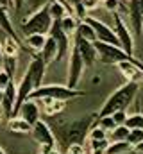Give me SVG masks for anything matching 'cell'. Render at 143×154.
I'll list each match as a JSON object with an SVG mask.
<instances>
[{
  "instance_id": "obj_1",
  "label": "cell",
  "mask_w": 143,
  "mask_h": 154,
  "mask_svg": "<svg viewBox=\"0 0 143 154\" xmlns=\"http://www.w3.org/2000/svg\"><path fill=\"white\" fill-rule=\"evenodd\" d=\"M99 115H84L72 120H59L54 122L50 127H54V136L59 142L63 149H68L72 143H82L84 138H88V131L95 124Z\"/></svg>"
},
{
  "instance_id": "obj_2",
  "label": "cell",
  "mask_w": 143,
  "mask_h": 154,
  "mask_svg": "<svg viewBox=\"0 0 143 154\" xmlns=\"http://www.w3.org/2000/svg\"><path fill=\"white\" fill-rule=\"evenodd\" d=\"M140 91V82H134V81H127L125 84H122L118 90H114L109 97L106 99L104 106L100 108V111L97 113L99 116H106V115H113L114 111H120V109H125L134 99H136V93Z\"/></svg>"
},
{
  "instance_id": "obj_3",
  "label": "cell",
  "mask_w": 143,
  "mask_h": 154,
  "mask_svg": "<svg viewBox=\"0 0 143 154\" xmlns=\"http://www.w3.org/2000/svg\"><path fill=\"white\" fill-rule=\"evenodd\" d=\"M52 22H54V18L50 14L48 4H47L41 9H38L36 13H32L31 16H27V20L22 22L20 31L23 32V36H29V34H48L50 27H52Z\"/></svg>"
},
{
  "instance_id": "obj_4",
  "label": "cell",
  "mask_w": 143,
  "mask_h": 154,
  "mask_svg": "<svg viewBox=\"0 0 143 154\" xmlns=\"http://www.w3.org/2000/svg\"><path fill=\"white\" fill-rule=\"evenodd\" d=\"M93 43H95V48H97V54H99V61L104 63V65H118L122 61H132V63L143 66V63H140L134 56L127 54L120 45L106 43V41H100V39H95Z\"/></svg>"
},
{
  "instance_id": "obj_5",
  "label": "cell",
  "mask_w": 143,
  "mask_h": 154,
  "mask_svg": "<svg viewBox=\"0 0 143 154\" xmlns=\"http://www.w3.org/2000/svg\"><path fill=\"white\" fill-rule=\"evenodd\" d=\"M86 91L77 90V88H70V86H63V84H41L38 86L34 91L31 93L29 99H61V100H70V99H77V97H84Z\"/></svg>"
},
{
  "instance_id": "obj_6",
  "label": "cell",
  "mask_w": 143,
  "mask_h": 154,
  "mask_svg": "<svg viewBox=\"0 0 143 154\" xmlns=\"http://www.w3.org/2000/svg\"><path fill=\"white\" fill-rule=\"evenodd\" d=\"M31 134H32V138H34L36 142L39 143L41 152L47 154V152H50L52 149H56V147H57V140H56V136H54L52 127H50L47 122H43L41 118H39L34 125H32Z\"/></svg>"
},
{
  "instance_id": "obj_7",
  "label": "cell",
  "mask_w": 143,
  "mask_h": 154,
  "mask_svg": "<svg viewBox=\"0 0 143 154\" xmlns=\"http://www.w3.org/2000/svg\"><path fill=\"white\" fill-rule=\"evenodd\" d=\"M68 56H70V59H68V79H66V86L77 88V84H79V81L82 77V72H84V66L86 65H84V59H82L81 52L73 45V41H72Z\"/></svg>"
},
{
  "instance_id": "obj_8",
  "label": "cell",
  "mask_w": 143,
  "mask_h": 154,
  "mask_svg": "<svg viewBox=\"0 0 143 154\" xmlns=\"http://www.w3.org/2000/svg\"><path fill=\"white\" fill-rule=\"evenodd\" d=\"M113 20H114V32H116V36H118L120 47H122L127 54L134 56V38H132L129 27L125 25V22H123V18L120 16L118 11L113 13Z\"/></svg>"
},
{
  "instance_id": "obj_9",
  "label": "cell",
  "mask_w": 143,
  "mask_h": 154,
  "mask_svg": "<svg viewBox=\"0 0 143 154\" xmlns=\"http://www.w3.org/2000/svg\"><path fill=\"white\" fill-rule=\"evenodd\" d=\"M48 34L57 41V59H56V61H61L65 56H68L70 47H72L70 36H68V34L63 31V27H61V20H54V22H52V27H50V32H48Z\"/></svg>"
},
{
  "instance_id": "obj_10",
  "label": "cell",
  "mask_w": 143,
  "mask_h": 154,
  "mask_svg": "<svg viewBox=\"0 0 143 154\" xmlns=\"http://www.w3.org/2000/svg\"><path fill=\"white\" fill-rule=\"evenodd\" d=\"M73 45H75L77 50L81 52V56H82L86 66H93V65L99 61V54H97V48H95V43H93V41H90V39L75 34V36H73Z\"/></svg>"
},
{
  "instance_id": "obj_11",
  "label": "cell",
  "mask_w": 143,
  "mask_h": 154,
  "mask_svg": "<svg viewBox=\"0 0 143 154\" xmlns=\"http://www.w3.org/2000/svg\"><path fill=\"white\" fill-rule=\"evenodd\" d=\"M84 22H88V23L93 27V31H95V34H97V39L106 41V43H113V45H120L114 29L107 27L104 22H100V20H97V18H93V16H86Z\"/></svg>"
},
{
  "instance_id": "obj_12",
  "label": "cell",
  "mask_w": 143,
  "mask_h": 154,
  "mask_svg": "<svg viewBox=\"0 0 143 154\" xmlns=\"http://www.w3.org/2000/svg\"><path fill=\"white\" fill-rule=\"evenodd\" d=\"M127 14H129V22L132 25V31H134V36L136 38H141L143 31V14L140 11V0H129L127 2Z\"/></svg>"
},
{
  "instance_id": "obj_13",
  "label": "cell",
  "mask_w": 143,
  "mask_h": 154,
  "mask_svg": "<svg viewBox=\"0 0 143 154\" xmlns=\"http://www.w3.org/2000/svg\"><path fill=\"white\" fill-rule=\"evenodd\" d=\"M118 70L122 72V75L127 81H134V82H141L143 81V66L132 63V61H122L116 65Z\"/></svg>"
},
{
  "instance_id": "obj_14",
  "label": "cell",
  "mask_w": 143,
  "mask_h": 154,
  "mask_svg": "<svg viewBox=\"0 0 143 154\" xmlns=\"http://www.w3.org/2000/svg\"><path fill=\"white\" fill-rule=\"evenodd\" d=\"M14 104H16V86H14V81H11L4 88V99H2V109H4V115L7 118L13 116Z\"/></svg>"
},
{
  "instance_id": "obj_15",
  "label": "cell",
  "mask_w": 143,
  "mask_h": 154,
  "mask_svg": "<svg viewBox=\"0 0 143 154\" xmlns=\"http://www.w3.org/2000/svg\"><path fill=\"white\" fill-rule=\"evenodd\" d=\"M29 72H31V75L34 79V86H41L43 84V77H45V70H47V63L43 61V57L38 54L32 57V61H31V65H29V68H27Z\"/></svg>"
},
{
  "instance_id": "obj_16",
  "label": "cell",
  "mask_w": 143,
  "mask_h": 154,
  "mask_svg": "<svg viewBox=\"0 0 143 154\" xmlns=\"http://www.w3.org/2000/svg\"><path fill=\"white\" fill-rule=\"evenodd\" d=\"M18 115L22 116V118H25L31 125H34L36 122L39 120V116H41V113H39V106L36 104L34 99H29V100H25L23 104H22V108H20V113Z\"/></svg>"
},
{
  "instance_id": "obj_17",
  "label": "cell",
  "mask_w": 143,
  "mask_h": 154,
  "mask_svg": "<svg viewBox=\"0 0 143 154\" xmlns=\"http://www.w3.org/2000/svg\"><path fill=\"white\" fill-rule=\"evenodd\" d=\"M39 56L43 57V61H45L47 65L57 59V41H56V39L52 38L50 34L47 36V41H45L43 48L39 50Z\"/></svg>"
},
{
  "instance_id": "obj_18",
  "label": "cell",
  "mask_w": 143,
  "mask_h": 154,
  "mask_svg": "<svg viewBox=\"0 0 143 154\" xmlns=\"http://www.w3.org/2000/svg\"><path fill=\"white\" fill-rule=\"evenodd\" d=\"M43 100V108H45V113L50 116L57 115V113H63L65 108H66V100H61V99H50V97H45L41 99Z\"/></svg>"
},
{
  "instance_id": "obj_19",
  "label": "cell",
  "mask_w": 143,
  "mask_h": 154,
  "mask_svg": "<svg viewBox=\"0 0 143 154\" xmlns=\"http://www.w3.org/2000/svg\"><path fill=\"white\" fill-rule=\"evenodd\" d=\"M7 127H9V131H13V133H20V134H27V133H31V129H32V125H31L25 118H22L20 115L9 118Z\"/></svg>"
},
{
  "instance_id": "obj_20",
  "label": "cell",
  "mask_w": 143,
  "mask_h": 154,
  "mask_svg": "<svg viewBox=\"0 0 143 154\" xmlns=\"http://www.w3.org/2000/svg\"><path fill=\"white\" fill-rule=\"evenodd\" d=\"M0 29L7 36H11V38L16 39L18 43H22L20 38H18V34H16V31H14V27H13V23H11V20H9V16H7V11H5L4 5H0Z\"/></svg>"
},
{
  "instance_id": "obj_21",
  "label": "cell",
  "mask_w": 143,
  "mask_h": 154,
  "mask_svg": "<svg viewBox=\"0 0 143 154\" xmlns=\"http://www.w3.org/2000/svg\"><path fill=\"white\" fill-rule=\"evenodd\" d=\"M47 36H48V34H29V36H25V45H27V48H31V50H34V52H39V50L43 48L45 41H47Z\"/></svg>"
},
{
  "instance_id": "obj_22",
  "label": "cell",
  "mask_w": 143,
  "mask_h": 154,
  "mask_svg": "<svg viewBox=\"0 0 143 154\" xmlns=\"http://www.w3.org/2000/svg\"><path fill=\"white\" fill-rule=\"evenodd\" d=\"M106 152H107V154H129V152H132V145H131L127 140L111 142Z\"/></svg>"
},
{
  "instance_id": "obj_23",
  "label": "cell",
  "mask_w": 143,
  "mask_h": 154,
  "mask_svg": "<svg viewBox=\"0 0 143 154\" xmlns=\"http://www.w3.org/2000/svg\"><path fill=\"white\" fill-rule=\"evenodd\" d=\"M79 20L73 16V14H66L63 20H61V27H63V31L70 36V38H73L75 36V32H77V27H79Z\"/></svg>"
},
{
  "instance_id": "obj_24",
  "label": "cell",
  "mask_w": 143,
  "mask_h": 154,
  "mask_svg": "<svg viewBox=\"0 0 143 154\" xmlns=\"http://www.w3.org/2000/svg\"><path fill=\"white\" fill-rule=\"evenodd\" d=\"M75 34H79V36H82V38L90 39V41H95V39H97V34H95L93 27H91L88 22H84V20H81V23H79V27H77V32H75Z\"/></svg>"
},
{
  "instance_id": "obj_25",
  "label": "cell",
  "mask_w": 143,
  "mask_h": 154,
  "mask_svg": "<svg viewBox=\"0 0 143 154\" xmlns=\"http://www.w3.org/2000/svg\"><path fill=\"white\" fill-rule=\"evenodd\" d=\"M18 47H20V43H18L16 39L11 38V36H7V38L4 39V43H2L4 56H18Z\"/></svg>"
},
{
  "instance_id": "obj_26",
  "label": "cell",
  "mask_w": 143,
  "mask_h": 154,
  "mask_svg": "<svg viewBox=\"0 0 143 154\" xmlns=\"http://www.w3.org/2000/svg\"><path fill=\"white\" fill-rule=\"evenodd\" d=\"M129 127L125 125V124H122V125H116L113 131H111V134L107 136L111 142H120V140H127V136H129Z\"/></svg>"
},
{
  "instance_id": "obj_27",
  "label": "cell",
  "mask_w": 143,
  "mask_h": 154,
  "mask_svg": "<svg viewBox=\"0 0 143 154\" xmlns=\"http://www.w3.org/2000/svg\"><path fill=\"white\" fill-rule=\"evenodd\" d=\"M48 2H50V0H27L22 11H23V13H25L27 16H31L32 13H36L38 9H41L43 5H47Z\"/></svg>"
},
{
  "instance_id": "obj_28",
  "label": "cell",
  "mask_w": 143,
  "mask_h": 154,
  "mask_svg": "<svg viewBox=\"0 0 143 154\" xmlns=\"http://www.w3.org/2000/svg\"><path fill=\"white\" fill-rule=\"evenodd\" d=\"M2 68L9 74V77H11L13 81H14V75H16V56H5Z\"/></svg>"
},
{
  "instance_id": "obj_29",
  "label": "cell",
  "mask_w": 143,
  "mask_h": 154,
  "mask_svg": "<svg viewBox=\"0 0 143 154\" xmlns=\"http://www.w3.org/2000/svg\"><path fill=\"white\" fill-rule=\"evenodd\" d=\"M104 138H107V131L102 125L93 124L91 129L88 131V140H104Z\"/></svg>"
},
{
  "instance_id": "obj_30",
  "label": "cell",
  "mask_w": 143,
  "mask_h": 154,
  "mask_svg": "<svg viewBox=\"0 0 143 154\" xmlns=\"http://www.w3.org/2000/svg\"><path fill=\"white\" fill-rule=\"evenodd\" d=\"M127 142L134 147L138 145L140 142H143V127H136V129H131L129 131V136H127Z\"/></svg>"
},
{
  "instance_id": "obj_31",
  "label": "cell",
  "mask_w": 143,
  "mask_h": 154,
  "mask_svg": "<svg viewBox=\"0 0 143 154\" xmlns=\"http://www.w3.org/2000/svg\"><path fill=\"white\" fill-rule=\"evenodd\" d=\"M97 124L99 125H102L104 129H106L107 133H111L114 127H116V122H114V118H113V115H106V116H99L97 118Z\"/></svg>"
},
{
  "instance_id": "obj_32",
  "label": "cell",
  "mask_w": 143,
  "mask_h": 154,
  "mask_svg": "<svg viewBox=\"0 0 143 154\" xmlns=\"http://www.w3.org/2000/svg\"><path fill=\"white\" fill-rule=\"evenodd\" d=\"M125 125H127L129 129L143 127V115H140V113H134V115L127 116V120H125Z\"/></svg>"
},
{
  "instance_id": "obj_33",
  "label": "cell",
  "mask_w": 143,
  "mask_h": 154,
  "mask_svg": "<svg viewBox=\"0 0 143 154\" xmlns=\"http://www.w3.org/2000/svg\"><path fill=\"white\" fill-rule=\"evenodd\" d=\"M111 140L109 138H104V140H90V149H104L107 151Z\"/></svg>"
},
{
  "instance_id": "obj_34",
  "label": "cell",
  "mask_w": 143,
  "mask_h": 154,
  "mask_svg": "<svg viewBox=\"0 0 143 154\" xmlns=\"http://www.w3.org/2000/svg\"><path fill=\"white\" fill-rule=\"evenodd\" d=\"M120 2L122 0H104V7H106V11H109V13H114V11L120 9Z\"/></svg>"
},
{
  "instance_id": "obj_35",
  "label": "cell",
  "mask_w": 143,
  "mask_h": 154,
  "mask_svg": "<svg viewBox=\"0 0 143 154\" xmlns=\"http://www.w3.org/2000/svg\"><path fill=\"white\" fill-rule=\"evenodd\" d=\"M127 116H129V115L125 113V109H120V111H114V113H113V118H114L116 125H122V124H125Z\"/></svg>"
},
{
  "instance_id": "obj_36",
  "label": "cell",
  "mask_w": 143,
  "mask_h": 154,
  "mask_svg": "<svg viewBox=\"0 0 143 154\" xmlns=\"http://www.w3.org/2000/svg\"><path fill=\"white\" fill-rule=\"evenodd\" d=\"M11 81H13V79L9 77V74H7V72L2 68V70H0V90H4V88H5V86L11 82Z\"/></svg>"
},
{
  "instance_id": "obj_37",
  "label": "cell",
  "mask_w": 143,
  "mask_h": 154,
  "mask_svg": "<svg viewBox=\"0 0 143 154\" xmlns=\"http://www.w3.org/2000/svg\"><path fill=\"white\" fill-rule=\"evenodd\" d=\"M99 2H100V0H82V4H84V7H86L88 11H93V9L99 5Z\"/></svg>"
},
{
  "instance_id": "obj_38",
  "label": "cell",
  "mask_w": 143,
  "mask_h": 154,
  "mask_svg": "<svg viewBox=\"0 0 143 154\" xmlns=\"http://www.w3.org/2000/svg\"><path fill=\"white\" fill-rule=\"evenodd\" d=\"M25 2H27V0H13V7H14V11H16V13H20V11L23 9Z\"/></svg>"
},
{
  "instance_id": "obj_39",
  "label": "cell",
  "mask_w": 143,
  "mask_h": 154,
  "mask_svg": "<svg viewBox=\"0 0 143 154\" xmlns=\"http://www.w3.org/2000/svg\"><path fill=\"white\" fill-rule=\"evenodd\" d=\"M132 152H136V154H143V142H140L138 145H134V147H132Z\"/></svg>"
},
{
  "instance_id": "obj_40",
  "label": "cell",
  "mask_w": 143,
  "mask_h": 154,
  "mask_svg": "<svg viewBox=\"0 0 143 154\" xmlns=\"http://www.w3.org/2000/svg\"><path fill=\"white\" fill-rule=\"evenodd\" d=\"M90 154H107L104 149H90Z\"/></svg>"
},
{
  "instance_id": "obj_41",
  "label": "cell",
  "mask_w": 143,
  "mask_h": 154,
  "mask_svg": "<svg viewBox=\"0 0 143 154\" xmlns=\"http://www.w3.org/2000/svg\"><path fill=\"white\" fill-rule=\"evenodd\" d=\"M4 57H5V56H4V50H2V45H0V66L4 65Z\"/></svg>"
},
{
  "instance_id": "obj_42",
  "label": "cell",
  "mask_w": 143,
  "mask_h": 154,
  "mask_svg": "<svg viewBox=\"0 0 143 154\" xmlns=\"http://www.w3.org/2000/svg\"><path fill=\"white\" fill-rule=\"evenodd\" d=\"M47 154H61V152H59V151H57V147H56V149H52L50 152H47Z\"/></svg>"
},
{
  "instance_id": "obj_43",
  "label": "cell",
  "mask_w": 143,
  "mask_h": 154,
  "mask_svg": "<svg viewBox=\"0 0 143 154\" xmlns=\"http://www.w3.org/2000/svg\"><path fill=\"white\" fill-rule=\"evenodd\" d=\"M2 99H4V90H0V104H2Z\"/></svg>"
},
{
  "instance_id": "obj_44",
  "label": "cell",
  "mask_w": 143,
  "mask_h": 154,
  "mask_svg": "<svg viewBox=\"0 0 143 154\" xmlns=\"http://www.w3.org/2000/svg\"><path fill=\"white\" fill-rule=\"evenodd\" d=\"M140 11H141V14H143V0H140Z\"/></svg>"
},
{
  "instance_id": "obj_45",
  "label": "cell",
  "mask_w": 143,
  "mask_h": 154,
  "mask_svg": "<svg viewBox=\"0 0 143 154\" xmlns=\"http://www.w3.org/2000/svg\"><path fill=\"white\" fill-rule=\"evenodd\" d=\"M2 120H4V115H2V113H0V124H2Z\"/></svg>"
},
{
  "instance_id": "obj_46",
  "label": "cell",
  "mask_w": 143,
  "mask_h": 154,
  "mask_svg": "<svg viewBox=\"0 0 143 154\" xmlns=\"http://www.w3.org/2000/svg\"><path fill=\"white\" fill-rule=\"evenodd\" d=\"M0 154H5V151H4V149H2V147H0Z\"/></svg>"
},
{
  "instance_id": "obj_47",
  "label": "cell",
  "mask_w": 143,
  "mask_h": 154,
  "mask_svg": "<svg viewBox=\"0 0 143 154\" xmlns=\"http://www.w3.org/2000/svg\"><path fill=\"white\" fill-rule=\"evenodd\" d=\"M122 2H129V0H122Z\"/></svg>"
},
{
  "instance_id": "obj_48",
  "label": "cell",
  "mask_w": 143,
  "mask_h": 154,
  "mask_svg": "<svg viewBox=\"0 0 143 154\" xmlns=\"http://www.w3.org/2000/svg\"><path fill=\"white\" fill-rule=\"evenodd\" d=\"M39 154H45V152H39Z\"/></svg>"
}]
</instances>
